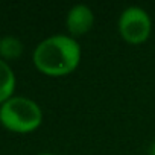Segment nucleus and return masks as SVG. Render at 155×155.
<instances>
[{"instance_id": "7", "label": "nucleus", "mask_w": 155, "mask_h": 155, "mask_svg": "<svg viewBox=\"0 0 155 155\" xmlns=\"http://www.w3.org/2000/svg\"><path fill=\"white\" fill-rule=\"evenodd\" d=\"M149 155H155V140H153V143L149 147Z\"/></svg>"}, {"instance_id": "8", "label": "nucleus", "mask_w": 155, "mask_h": 155, "mask_svg": "<svg viewBox=\"0 0 155 155\" xmlns=\"http://www.w3.org/2000/svg\"><path fill=\"white\" fill-rule=\"evenodd\" d=\"M38 155H56V153H50V152H44V153H38Z\"/></svg>"}, {"instance_id": "5", "label": "nucleus", "mask_w": 155, "mask_h": 155, "mask_svg": "<svg viewBox=\"0 0 155 155\" xmlns=\"http://www.w3.org/2000/svg\"><path fill=\"white\" fill-rule=\"evenodd\" d=\"M15 91V74L11 65L0 59V105L14 96Z\"/></svg>"}, {"instance_id": "1", "label": "nucleus", "mask_w": 155, "mask_h": 155, "mask_svg": "<svg viewBox=\"0 0 155 155\" xmlns=\"http://www.w3.org/2000/svg\"><path fill=\"white\" fill-rule=\"evenodd\" d=\"M82 49L76 38L67 34H55L37 44L32 53L35 68L49 78L71 74L81 64Z\"/></svg>"}, {"instance_id": "2", "label": "nucleus", "mask_w": 155, "mask_h": 155, "mask_svg": "<svg viewBox=\"0 0 155 155\" xmlns=\"http://www.w3.org/2000/svg\"><path fill=\"white\" fill-rule=\"evenodd\" d=\"M0 123L11 132L29 134L43 123L41 107L25 96H12L0 105Z\"/></svg>"}, {"instance_id": "3", "label": "nucleus", "mask_w": 155, "mask_h": 155, "mask_svg": "<svg viewBox=\"0 0 155 155\" xmlns=\"http://www.w3.org/2000/svg\"><path fill=\"white\" fill-rule=\"evenodd\" d=\"M117 31L125 43L140 46L146 43L152 34V18L144 8L128 6L119 15Z\"/></svg>"}, {"instance_id": "6", "label": "nucleus", "mask_w": 155, "mask_h": 155, "mask_svg": "<svg viewBox=\"0 0 155 155\" xmlns=\"http://www.w3.org/2000/svg\"><path fill=\"white\" fill-rule=\"evenodd\" d=\"M23 43L12 35H6L0 38V59L3 61H12L21 56L23 53Z\"/></svg>"}, {"instance_id": "4", "label": "nucleus", "mask_w": 155, "mask_h": 155, "mask_svg": "<svg viewBox=\"0 0 155 155\" xmlns=\"http://www.w3.org/2000/svg\"><path fill=\"white\" fill-rule=\"evenodd\" d=\"M96 17L93 9L88 5H74L68 9L67 15H65V29H67V35L73 37V38H79L87 35L93 26H94Z\"/></svg>"}]
</instances>
